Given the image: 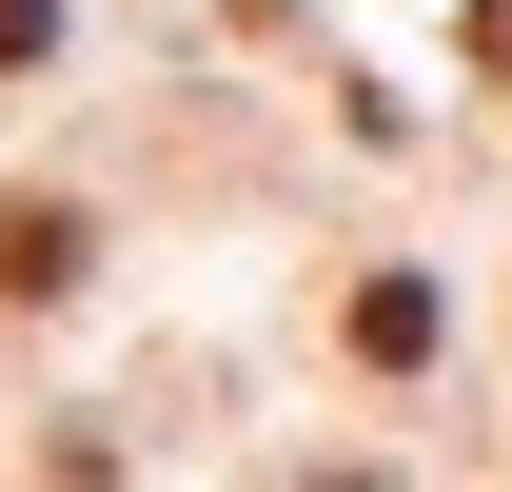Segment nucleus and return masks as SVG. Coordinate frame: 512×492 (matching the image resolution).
Segmentation results:
<instances>
[{
    "mask_svg": "<svg viewBox=\"0 0 512 492\" xmlns=\"http://www.w3.org/2000/svg\"><path fill=\"white\" fill-rule=\"evenodd\" d=\"M40 492H119V473H99V433H40Z\"/></svg>",
    "mask_w": 512,
    "mask_h": 492,
    "instance_id": "nucleus-3",
    "label": "nucleus"
},
{
    "mask_svg": "<svg viewBox=\"0 0 512 492\" xmlns=\"http://www.w3.org/2000/svg\"><path fill=\"white\" fill-rule=\"evenodd\" d=\"M355 355H375V374L434 355V276H355Z\"/></svg>",
    "mask_w": 512,
    "mask_h": 492,
    "instance_id": "nucleus-2",
    "label": "nucleus"
},
{
    "mask_svg": "<svg viewBox=\"0 0 512 492\" xmlns=\"http://www.w3.org/2000/svg\"><path fill=\"white\" fill-rule=\"evenodd\" d=\"M40 40H60V0H0V60H40Z\"/></svg>",
    "mask_w": 512,
    "mask_h": 492,
    "instance_id": "nucleus-4",
    "label": "nucleus"
},
{
    "mask_svg": "<svg viewBox=\"0 0 512 492\" xmlns=\"http://www.w3.org/2000/svg\"><path fill=\"white\" fill-rule=\"evenodd\" d=\"M296 492H375V473H296Z\"/></svg>",
    "mask_w": 512,
    "mask_h": 492,
    "instance_id": "nucleus-7",
    "label": "nucleus"
},
{
    "mask_svg": "<svg viewBox=\"0 0 512 492\" xmlns=\"http://www.w3.org/2000/svg\"><path fill=\"white\" fill-rule=\"evenodd\" d=\"M237 20H256V40H276V20H296V0H237Z\"/></svg>",
    "mask_w": 512,
    "mask_h": 492,
    "instance_id": "nucleus-6",
    "label": "nucleus"
},
{
    "mask_svg": "<svg viewBox=\"0 0 512 492\" xmlns=\"http://www.w3.org/2000/svg\"><path fill=\"white\" fill-rule=\"evenodd\" d=\"M473 79H512V0H473Z\"/></svg>",
    "mask_w": 512,
    "mask_h": 492,
    "instance_id": "nucleus-5",
    "label": "nucleus"
},
{
    "mask_svg": "<svg viewBox=\"0 0 512 492\" xmlns=\"http://www.w3.org/2000/svg\"><path fill=\"white\" fill-rule=\"evenodd\" d=\"M0 296H20V315L79 296V217H60V197H0Z\"/></svg>",
    "mask_w": 512,
    "mask_h": 492,
    "instance_id": "nucleus-1",
    "label": "nucleus"
}]
</instances>
